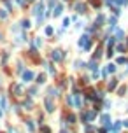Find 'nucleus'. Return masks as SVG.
Here are the masks:
<instances>
[{"label":"nucleus","mask_w":128,"mask_h":133,"mask_svg":"<svg viewBox=\"0 0 128 133\" xmlns=\"http://www.w3.org/2000/svg\"><path fill=\"white\" fill-rule=\"evenodd\" d=\"M79 48L86 49V51H89V49H91V40H89L88 35H83V37L79 39Z\"/></svg>","instance_id":"obj_1"},{"label":"nucleus","mask_w":128,"mask_h":133,"mask_svg":"<svg viewBox=\"0 0 128 133\" xmlns=\"http://www.w3.org/2000/svg\"><path fill=\"white\" fill-rule=\"evenodd\" d=\"M0 18H2V19H5V18H7V12H5L4 9L0 11Z\"/></svg>","instance_id":"obj_17"},{"label":"nucleus","mask_w":128,"mask_h":133,"mask_svg":"<svg viewBox=\"0 0 128 133\" xmlns=\"http://www.w3.org/2000/svg\"><path fill=\"white\" fill-rule=\"evenodd\" d=\"M102 123L105 124V128H109V126H111V123H109V116H107V114L102 116Z\"/></svg>","instance_id":"obj_8"},{"label":"nucleus","mask_w":128,"mask_h":133,"mask_svg":"<svg viewBox=\"0 0 128 133\" xmlns=\"http://www.w3.org/2000/svg\"><path fill=\"white\" fill-rule=\"evenodd\" d=\"M33 79V72H30V70H26V72H23V81H32Z\"/></svg>","instance_id":"obj_5"},{"label":"nucleus","mask_w":128,"mask_h":133,"mask_svg":"<svg viewBox=\"0 0 128 133\" xmlns=\"http://www.w3.org/2000/svg\"><path fill=\"white\" fill-rule=\"evenodd\" d=\"M114 88H116V79H112V81L109 82V89H111V91H112Z\"/></svg>","instance_id":"obj_12"},{"label":"nucleus","mask_w":128,"mask_h":133,"mask_svg":"<svg viewBox=\"0 0 128 133\" xmlns=\"http://www.w3.org/2000/svg\"><path fill=\"white\" fill-rule=\"evenodd\" d=\"M51 33H53V28L48 26V28H46V35H51Z\"/></svg>","instance_id":"obj_20"},{"label":"nucleus","mask_w":128,"mask_h":133,"mask_svg":"<svg viewBox=\"0 0 128 133\" xmlns=\"http://www.w3.org/2000/svg\"><path fill=\"white\" fill-rule=\"evenodd\" d=\"M121 39H123V30H116V40H121Z\"/></svg>","instance_id":"obj_9"},{"label":"nucleus","mask_w":128,"mask_h":133,"mask_svg":"<svg viewBox=\"0 0 128 133\" xmlns=\"http://www.w3.org/2000/svg\"><path fill=\"white\" fill-rule=\"evenodd\" d=\"M100 54H102V49H97V53H95V58H100Z\"/></svg>","instance_id":"obj_25"},{"label":"nucleus","mask_w":128,"mask_h":133,"mask_svg":"<svg viewBox=\"0 0 128 133\" xmlns=\"http://www.w3.org/2000/svg\"><path fill=\"white\" fill-rule=\"evenodd\" d=\"M0 40H2V35H0Z\"/></svg>","instance_id":"obj_29"},{"label":"nucleus","mask_w":128,"mask_h":133,"mask_svg":"<svg viewBox=\"0 0 128 133\" xmlns=\"http://www.w3.org/2000/svg\"><path fill=\"white\" fill-rule=\"evenodd\" d=\"M107 72L114 74V72H116V65H107Z\"/></svg>","instance_id":"obj_11"},{"label":"nucleus","mask_w":128,"mask_h":133,"mask_svg":"<svg viewBox=\"0 0 128 133\" xmlns=\"http://www.w3.org/2000/svg\"><path fill=\"white\" fill-rule=\"evenodd\" d=\"M44 79H46L44 75H39V77H37V82H39V84H42V82H44Z\"/></svg>","instance_id":"obj_18"},{"label":"nucleus","mask_w":128,"mask_h":133,"mask_svg":"<svg viewBox=\"0 0 128 133\" xmlns=\"http://www.w3.org/2000/svg\"><path fill=\"white\" fill-rule=\"evenodd\" d=\"M61 133H67V131H65V130H61Z\"/></svg>","instance_id":"obj_27"},{"label":"nucleus","mask_w":128,"mask_h":133,"mask_svg":"<svg viewBox=\"0 0 128 133\" xmlns=\"http://www.w3.org/2000/svg\"><path fill=\"white\" fill-rule=\"evenodd\" d=\"M46 109H48L49 112H53V110H54V107H53V102H51V98H46Z\"/></svg>","instance_id":"obj_7"},{"label":"nucleus","mask_w":128,"mask_h":133,"mask_svg":"<svg viewBox=\"0 0 128 133\" xmlns=\"http://www.w3.org/2000/svg\"><path fill=\"white\" fill-rule=\"evenodd\" d=\"M118 63H119V65H123V63H126V60H125V58H118Z\"/></svg>","instance_id":"obj_21"},{"label":"nucleus","mask_w":128,"mask_h":133,"mask_svg":"<svg viewBox=\"0 0 128 133\" xmlns=\"http://www.w3.org/2000/svg\"><path fill=\"white\" fill-rule=\"evenodd\" d=\"M0 116H2V110H0Z\"/></svg>","instance_id":"obj_28"},{"label":"nucleus","mask_w":128,"mask_h":133,"mask_svg":"<svg viewBox=\"0 0 128 133\" xmlns=\"http://www.w3.org/2000/svg\"><path fill=\"white\" fill-rule=\"evenodd\" d=\"M95 119V112H86L83 116V121H93Z\"/></svg>","instance_id":"obj_6"},{"label":"nucleus","mask_w":128,"mask_h":133,"mask_svg":"<svg viewBox=\"0 0 128 133\" xmlns=\"http://www.w3.org/2000/svg\"><path fill=\"white\" fill-rule=\"evenodd\" d=\"M42 11H44V4H37V5H35V9H33V14H35V16H37V21H42V18H44V12H42Z\"/></svg>","instance_id":"obj_2"},{"label":"nucleus","mask_w":128,"mask_h":133,"mask_svg":"<svg viewBox=\"0 0 128 133\" xmlns=\"http://www.w3.org/2000/svg\"><path fill=\"white\" fill-rule=\"evenodd\" d=\"M114 133H116V131H114Z\"/></svg>","instance_id":"obj_30"},{"label":"nucleus","mask_w":128,"mask_h":133,"mask_svg":"<svg viewBox=\"0 0 128 133\" xmlns=\"http://www.w3.org/2000/svg\"><path fill=\"white\" fill-rule=\"evenodd\" d=\"M86 133H95V128L93 126H86Z\"/></svg>","instance_id":"obj_16"},{"label":"nucleus","mask_w":128,"mask_h":133,"mask_svg":"<svg viewBox=\"0 0 128 133\" xmlns=\"http://www.w3.org/2000/svg\"><path fill=\"white\" fill-rule=\"evenodd\" d=\"M109 23H111V26L114 28V25H116V16H112V18L109 19Z\"/></svg>","instance_id":"obj_14"},{"label":"nucleus","mask_w":128,"mask_h":133,"mask_svg":"<svg viewBox=\"0 0 128 133\" xmlns=\"http://www.w3.org/2000/svg\"><path fill=\"white\" fill-rule=\"evenodd\" d=\"M69 23H70V19H69V18L63 19V26H69Z\"/></svg>","instance_id":"obj_22"},{"label":"nucleus","mask_w":128,"mask_h":133,"mask_svg":"<svg viewBox=\"0 0 128 133\" xmlns=\"http://www.w3.org/2000/svg\"><path fill=\"white\" fill-rule=\"evenodd\" d=\"M51 58H53L54 61H61V60L65 58V54H63V51H58V49H56V51H53V54H51Z\"/></svg>","instance_id":"obj_3"},{"label":"nucleus","mask_w":128,"mask_h":133,"mask_svg":"<svg viewBox=\"0 0 128 133\" xmlns=\"http://www.w3.org/2000/svg\"><path fill=\"white\" fill-rule=\"evenodd\" d=\"M76 9H77V12H84V9H86V7H84L83 4H77V5H76Z\"/></svg>","instance_id":"obj_10"},{"label":"nucleus","mask_w":128,"mask_h":133,"mask_svg":"<svg viewBox=\"0 0 128 133\" xmlns=\"http://www.w3.org/2000/svg\"><path fill=\"white\" fill-rule=\"evenodd\" d=\"M61 12H63V5H61V4H58V5L54 7V12H53V16H54V18H58V16H61Z\"/></svg>","instance_id":"obj_4"},{"label":"nucleus","mask_w":128,"mask_h":133,"mask_svg":"<svg viewBox=\"0 0 128 133\" xmlns=\"http://www.w3.org/2000/svg\"><path fill=\"white\" fill-rule=\"evenodd\" d=\"M16 2H18V4H25V0H16Z\"/></svg>","instance_id":"obj_26"},{"label":"nucleus","mask_w":128,"mask_h":133,"mask_svg":"<svg viewBox=\"0 0 128 133\" xmlns=\"http://www.w3.org/2000/svg\"><path fill=\"white\" fill-rule=\"evenodd\" d=\"M28 130H30V131H33V130H35V126H33L32 121H28Z\"/></svg>","instance_id":"obj_19"},{"label":"nucleus","mask_w":128,"mask_h":133,"mask_svg":"<svg viewBox=\"0 0 128 133\" xmlns=\"http://www.w3.org/2000/svg\"><path fill=\"white\" fill-rule=\"evenodd\" d=\"M40 131H42V133H51L49 128H46V126H42V130H40Z\"/></svg>","instance_id":"obj_24"},{"label":"nucleus","mask_w":128,"mask_h":133,"mask_svg":"<svg viewBox=\"0 0 128 133\" xmlns=\"http://www.w3.org/2000/svg\"><path fill=\"white\" fill-rule=\"evenodd\" d=\"M119 128H121V123H119V121H118L116 124H114V126H112V130H114V131H118Z\"/></svg>","instance_id":"obj_15"},{"label":"nucleus","mask_w":128,"mask_h":133,"mask_svg":"<svg viewBox=\"0 0 128 133\" xmlns=\"http://www.w3.org/2000/svg\"><path fill=\"white\" fill-rule=\"evenodd\" d=\"M100 74H102V77H107V74H109V72H107V68H104V70H102Z\"/></svg>","instance_id":"obj_23"},{"label":"nucleus","mask_w":128,"mask_h":133,"mask_svg":"<svg viewBox=\"0 0 128 133\" xmlns=\"http://www.w3.org/2000/svg\"><path fill=\"white\" fill-rule=\"evenodd\" d=\"M21 26H23V28H30V21H28V19H25V21L21 23Z\"/></svg>","instance_id":"obj_13"}]
</instances>
